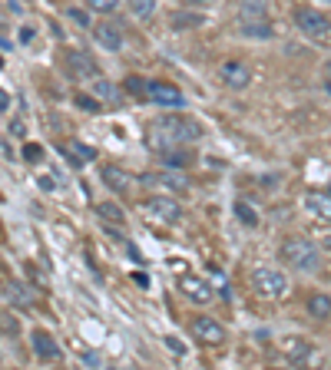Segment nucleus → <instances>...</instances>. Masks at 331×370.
I'll list each match as a JSON object with an SVG mask.
<instances>
[{"label": "nucleus", "instance_id": "nucleus-1", "mask_svg": "<svg viewBox=\"0 0 331 370\" xmlns=\"http://www.w3.org/2000/svg\"><path fill=\"white\" fill-rule=\"evenodd\" d=\"M282 261L288 268H295V271L312 275V271L321 268V252H318L315 241H308V238H288L282 245Z\"/></svg>", "mask_w": 331, "mask_h": 370}, {"label": "nucleus", "instance_id": "nucleus-2", "mask_svg": "<svg viewBox=\"0 0 331 370\" xmlns=\"http://www.w3.org/2000/svg\"><path fill=\"white\" fill-rule=\"evenodd\" d=\"M252 288H256L262 297L278 301V297L288 295V278L278 268H256V271H252Z\"/></svg>", "mask_w": 331, "mask_h": 370}, {"label": "nucleus", "instance_id": "nucleus-3", "mask_svg": "<svg viewBox=\"0 0 331 370\" xmlns=\"http://www.w3.org/2000/svg\"><path fill=\"white\" fill-rule=\"evenodd\" d=\"M159 129L169 136L172 146H176V142H196L199 136H202V126H199V122H193V119H179V116L159 119Z\"/></svg>", "mask_w": 331, "mask_h": 370}, {"label": "nucleus", "instance_id": "nucleus-4", "mask_svg": "<svg viewBox=\"0 0 331 370\" xmlns=\"http://www.w3.org/2000/svg\"><path fill=\"white\" fill-rule=\"evenodd\" d=\"M295 27H298L305 37H315V40H321V37H328V33H331V20L321 14V10L301 7L298 14H295Z\"/></svg>", "mask_w": 331, "mask_h": 370}, {"label": "nucleus", "instance_id": "nucleus-5", "mask_svg": "<svg viewBox=\"0 0 331 370\" xmlns=\"http://www.w3.org/2000/svg\"><path fill=\"white\" fill-rule=\"evenodd\" d=\"M143 212L152 215L156 222H166V225L179 222V215H182L179 202H176V198H169V195H150V198L143 202Z\"/></svg>", "mask_w": 331, "mask_h": 370}, {"label": "nucleus", "instance_id": "nucleus-6", "mask_svg": "<svg viewBox=\"0 0 331 370\" xmlns=\"http://www.w3.org/2000/svg\"><path fill=\"white\" fill-rule=\"evenodd\" d=\"M146 96H150L156 106H163V109H182L186 106V96H182L179 86H172V83H146Z\"/></svg>", "mask_w": 331, "mask_h": 370}, {"label": "nucleus", "instance_id": "nucleus-7", "mask_svg": "<svg viewBox=\"0 0 331 370\" xmlns=\"http://www.w3.org/2000/svg\"><path fill=\"white\" fill-rule=\"evenodd\" d=\"M219 80H222L229 89H245L252 83V70H249L245 63H239V59H226V63L219 66Z\"/></svg>", "mask_w": 331, "mask_h": 370}, {"label": "nucleus", "instance_id": "nucleus-8", "mask_svg": "<svg viewBox=\"0 0 331 370\" xmlns=\"http://www.w3.org/2000/svg\"><path fill=\"white\" fill-rule=\"evenodd\" d=\"M66 70H70L76 80H93V76H100V66L93 63V57L87 50H66Z\"/></svg>", "mask_w": 331, "mask_h": 370}, {"label": "nucleus", "instance_id": "nucleus-9", "mask_svg": "<svg viewBox=\"0 0 331 370\" xmlns=\"http://www.w3.org/2000/svg\"><path fill=\"white\" fill-rule=\"evenodd\" d=\"M193 337L215 347V344L226 341V327L219 324V321H212V317H196V321H193Z\"/></svg>", "mask_w": 331, "mask_h": 370}, {"label": "nucleus", "instance_id": "nucleus-10", "mask_svg": "<svg viewBox=\"0 0 331 370\" xmlns=\"http://www.w3.org/2000/svg\"><path fill=\"white\" fill-rule=\"evenodd\" d=\"M30 347L37 360H60V344L53 341V334H46V331H33L30 334Z\"/></svg>", "mask_w": 331, "mask_h": 370}, {"label": "nucleus", "instance_id": "nucleus-11", "mask_svg": "<svg viewBox=\"0 0 331 370\" xmlns=\"http://www.w3.org/2000/svg\"><path fill=\"white\" fill-rule=\"evenodd\" d=\"M93 40L103 46V50H123V30H120V24H96L93 27Z\"/></svg>", "mask_w": 331, "mask_h": 370}, {"label": "nucleus", "instance_id": "nucleus-12", "mask_svg": "<svg viewBox=\"0 0 331 370\" xmlns=\"http://www.w3.org/2000/svg\"><path fill=\"white\" fill-rule=\"evenodd\" d=\"M179 291L189 297V301H196V304H209L212 301V284L202 281V278H182Z\"/></svg>", "mask_w": 331, "mask_h": 370}, {"label": "nucleus", "instance_id": "nucleus-13", "mask_svg": "<svg viewBox=\"0 0 331 370\" xmlns=\"http://www.w3.org/2000/svg\"><path fill=\"white\" fill-rule=\"evenodd\" d=\"M305 208L321 219V222H331V195L328 192H305Z\"/></svg>", "mask_w": 331, "mask_h": 370}, {"label": "nucleus", "instance_id": "nucleus-14", "mask_svg": "<svg viewBox=\"0 0 331 370\" xmlns=\"http://www.w3.org/2000/svg\"><path fill=\"white\" fill-rule=\"evenodd\" d=\"M242 33L245 37H258V40H269V37H275V27L269 24V17H242Z\"/></svg>", "mask_w": 331, "mask_h": 370}, {"label": "nucleus", "instance_id": "nucleus-15", "mask_svg": "<svg viewBox=\"0 0 331 370\" xmlns=\"http://www.w3.org/2000/svg\"><path fill=\"white\" fill-rule=\"evenodd\" d=\"M282 351H285L288 364H305V360L312 357V344L301 341V337H285V341H282Z\"/></svg>", "mask_w": 331, "mask_h": 370}, {"label": "nucleus", "instance_id": "nucleus-16", "mask_svg": "<svg viewBox=\"0 0 331 370\" xmlns=\"http://www.w3.org/2000/svg\"><path fill=\"white\" fill-rule=\"evenodd\" d=\"M103 182L109 185V189H113V192H126L133 178H129V172H126V169H116V165H103Z\"/></svg>", "mask_w": 331, "mask_h": 370}, {"label": "nucleus", "instance_id": "nucleus-17", "mask_svg": "<svg viewBox=\"0 0 331 370\" xmlns=\"http://www.w3.org/2000/svg\"><path fill=\"white\" fill-rule=\"evenodd\" d=\"M308 314L315 321H331V297L328 295H312L308 297Z\"/></svg>", "mask_w": 331, "mask_h": 370}, {"label": "nucleus", "instance_id": "nucleus-18", "mask_svg": "<svg viewBox=\"0 0 331 370\" xmlns=\"http://www.w3.org/2000/svg\"><path fill=\"white\" fill-rule=\"evenodd\" d=\"M63 149H66V152H73V163L76 165H87V163H93V159H96V149L87 146V142H80V139H70Z\"/></svg>", "mask_w": 331, "mask_h": 370}, {"label": "nucleus", "instance_id": "nucleus-19", "mask_svg": "<svg viewBox=\"0 0 331 370\" xmlns=\"http://www.w3.org/2000/svg\"><path fill=\"white\" fill-rule=\"evenodd\" d=\"M3 291H7V301H10L14 308H30V304H33V295L27 291V284H17L14 281V284H7Z\"/></svg>", "mask_w": 331, "mask_h": 370}, {"label": "nucleus", "instance_id": "nucleus-20", "mask_svg": "<svg viewBox=\"0 0 331 370\" xmlns=\"http://www.w3.org/2000/svg\"><path fill=\"white\" fill-rule=\"evenodd\" d=\"M206 24V17L199 14V10H179V14H172V30H189V27H202Z\"/></svg>", "mask_w": 331, "mask_h": 370}, {"label": "nucleus", "instance_id": "nucleus-21", "mask_svg": "<svg viewBox=\"0 0 331 370\" xmlns=\"http://www.w3.org/2000/svg\"><path fill=\"white\" fill-rule=\"evenodd\" d=\"M93 96L106 100V103H120V89L113 86L109 80H93Z\"/></svg>", "mask_w": 331, "mask_h": 370}, {"label": "nucleus", "instance_id": "nucleus-22", "mask_svg": "<svg viewBox=\"0 0 331 370\" xmlns=\"http://www.w3.org/2000/svg\"><path fill=\"white\" fill-rule=\"evenodd\" d=\"M96 215H100L106 225H123V222H126L123 208H120V205H113V202H103V205H96Z\"/></svg>", "mask_w": 331, "mask_h": 370}, {"label": "nucleus", "instance_id": "nucleus-23", "mask_svg": "<svg viewBox=\"0 0 331 370\" xmlns=\"http://www.w3.org/2000/svg\"><path fill=\"white\" fill-rule=\"evenodd\" d=\"M242 17H269V0H239Z\"/></svg>", "mask_w": 331, "mask_h": 370}, {"label": "nucleus", "instance_id": "nucleus-24", "mask_svg": "<svg viewBox=\"0 0 331 370\" xmlns=\"http://www.w3.org/2000/svg\"><path fill=\"white\" fill-rule=\"evenodd\" d=\"M0 334H7V337H17V334H20V321H17L14 311H7V308H0Z\"/></svg>", "mask_w": 331, "mask_h": 370}, {"label": "nucleus", "instance_id": "nucleus-25", "mask_svg": "<svg viewBox=\"0 0 331 370\" xmlns=\"http://www.w3.org/2000/svg\"><path fill=\"white\" fill-rule=\"evenodd\" d=\"M159 159H163L166 169H182V165L189 163V156H186V152H179V149L172 152V146L166 149V152H159Z\"/></svg>", "mask_w": 331, "mask_h": 370}, {"label": "nucleus", "instance_id": "nucleus-26", "mask_svg": "<svg viewBox=\"0 0 331 370\" xmlns=\"http://www.w3.org/2000/svg\"><path fill=\"white\" fill-rule=\"evenodd\" d=\"M235 215H239V222L242 225H249V228H256L258 225V215H256V208H249V202H235Z\"/></svg>", "mask_w": 331, "mask_h": 370}, {"label": "nucleus", "instance_id": "nucleus-27", "mask_svg": "<svg viewBox=\"0 0 331 370\" xmlns=\"http://www.w3.org/2000/svg\"><path fill=\"white\" fill-rule=\"evenodd\" d=\"M129 10H133L139 20H146V17L156 14V0H129Z\"/></svg>", "mask_w": 331, "mask_h": 370}, {"label": "nucleus", "instance_id": "nucleus-28", "mask_svg": "<svg viewBox=\"0 0 331 370\" xmlns=\"http://www.w3.org/2000/svg\"><path fill=\"white\" fill-rule=\"evenodd\" d=\"M66 20H73L76 27H93V20L87 10H80V7H66Z\"/></svg>", "mask_w": 331, "mask_h": 370}, {"label": "nucleus", "instance_id": "nucleus-29", "mask_svg": "<svg viewBox=\"0 0 331 370\" xmlns=\"http://www.w3.org/2000/svg\"><path fill=\"white\" fill-rule=\"evenodd\" d=\"M93 10H100V14H113L116 7H120V0H87Z\"/></svg>", "mask_w": 331, "mask_h": 370}, {"label": "nucleus", "instance_id": "nucleus-30", "mask_svg": "<svg viewBox=\"0 0 331 370\" xmlns=\"http://www.w3.org/2000/svg\"><path fill=\"white\" fill-rule=\"evenodd\" d=\"M24 159H27V163H40V159H44V149L37 146V142H27V146H24Z\"/></svg>", "mask_w": 331, "mask_h": 370}, {"label": "nucleus", "instance_id": "nucleus-31", "mask_svg": "<svg viewBox=\"0 0 331 370\" xmlns=\"http://www.w3.org/2000/svg\"><path fill=\"white\" fill-rule=\"evenodd\" d=\"M76 106H80V109H87V113H100L96 96H76Z\"/></svg>", "mask_w": 331, "mask_h": 370}, {"label": "nucleus", "instance_id": "nucleus-32", "mask_svg": "<svg viewBox=\"0 0 331 370\" xmlns=\"http://www.w3.org/2000/svg\"><path fill=\"white\" fill-rule=\"evenodd\" d=\"M166 347H169V351H172V354H176V357H186V347H182V344L176 341V337H172V334H169V337H166Z\"/></svg>", "mask_w": 331, "mask_h": 370}, {"label": "nucleus", "instance_id": "nucleus-33", "mask_svg": "<svg viewBox=\"0 0 331 370\" xmlns=\"http://www.w3.org/2000/svg\"><path fill=\"white\" fill-rule=\"evenodd\" d=\"M83 364H90V367H100V354H90V351H87V354H83Z\"/></svg>", "mask_w": 331, "mask_h": 370}, {"label": "nucleus", "instance_id": "nucleus-34", "mask_svg": "<svg viewBox=\"0 0 331 370\" xmlns=\"http://www.w3.org/2000/svg\"><path fill=\"white\" fill-rule=\"evenodd\" d=\"M126 89H133V93H146V86H143L139 80H126Z\"/></svg>", "mask_w": 331, "mask_h": 370}, {"label": "nucleus", "instance_id": "nucleus-35", "mask_svg": "<svg viewBox=\"0 0 331 370\" xmlns=\"http://www.w3.org/2000/svg\"><path fill=\"white\" fill-rule=\"evenodd\" d=\"M37 182H40V185H44L46 192H50V189H53V176H44V178H37Z\"/></svg>", "mask_w": 331, "mask_h": 370}, {"label": "nucleus", "instance_id": "nucleus-36", "mask_svg": "<svg viewBox=\"0 0 331 370\" xmlns=\"http://www.w3.org/2000/svg\"><path fill=\"white\" fill-rule=\"evenodd\" d=\"M186 7H206V3H212V0H182Z\"/></svg>", "mask_w": 331, "mask_h": 370}, {"label": "nucleus", "instance_id": "nucleus-37", "mask_svg": "<svg viewBox=\"0 0 331 370\" xmlns=\"http://www.w3.org/2000/svg\"><path fill=\"white\" fill-rule=\"evenodd\" d=\"M133 281H136V284H150V278H146L143 271H136V275H133Z\"/></svg>", "mask_w": 331, "mask_h": 370}, {"label": "nucleus", "instance_id": "nucleus-38", "mask_svg": "<svg viewBox=\"0 0 331 370\" xmlns=\"http://www.w3.org/2000/svg\"><path fill=\"white\" fill-rule=\"evenodd\" d=\"M0 109H7V93H0Z\"/></svg>", "mask_w": 331, "mask_h": 370}, {"label": "nucleus", "instance_id": "nucleus-39", "mask_svg": "<svg viewBox=\"0 0 331 370\" xmlns=\"http://www.w3.org/2000/svg\"><path fill=\"white\" fill-rule=\"evenodd\" d=\"M325 80H331V59L325 63Z\"/></svg>", "mask_w": 331, "mask_h": 370}, {"label": "nucleus", "instance_id": "nucleus-40", "mask_svg": "<svg viewBox=\"0 0 331 370\" xmlns=\"http://www.w3.org/2000/svg\"><path fill=\"white\" fill-rule=\"evenodd\" d=\"M325 93H328V96H331V80H325Z\"/></svg>", "mask_w": 331, "mask_h": 370}, {"label": "nucleus", "instance_id": "nucleus-41", "mask_svg": "<svg viewBox=\"0 0 331 370\" xmlns=\"http://www.w3.org/2000/svg\"><path fill=\"white\" fill-rule=\"evenodd\" d=\"M325 245H328V248H331V232H328V235H325Z\"/></svg>", "mask_w": 331, "mask_h": 370}, {"label": "nucleus", "instance_id": "nucleus-42", "mask_svg": "<svg viewBox=\"0 0 331 370\" xmlns=\"http://www.w3.org/2000/svg\"><path fill=\"white\" fill-rule=\"evenodd\" d=\"M328 195H331V189H328Z\"/></svg>", "mask_w": 331, "mask_h": 370}]
</instances>
